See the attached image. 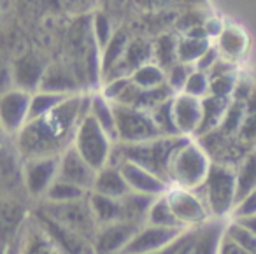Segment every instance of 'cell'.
Returning <instances> with one entry per match:
<instances>
[{"label":"cell","mask_w":256,"mask_h":254,"mask_svg":"<svg viewBox=\"0 0 256 254\" xmlns=\"http://www.w3.org/2000/svg\"><path fill=\"white\" fill-rule=\"evenodd\" d=\"M190 137H158L140 144H116L114 160H126L151 170L168 182V165L178 148ZM110 162V163H112Z\"/></svg>","instance_id":"6da1fadb"},{"label":"cell","mask_w":256,"mask_h":254,"mask_svg":"<svg viewBox=\"0 0 256 254\" xmlns=\"http://www.w3.org/2000/svg\"><path fill=\"white\" fill-rule=\"evenodd\" d=\"M209 154L204 151L196 138H186L174 152L168 165V184L170 188L198 190L210 170Z\"/></svg>","instance_id":"7a4b0ae2"},{"label":"cell","mask_w":256,"mask_h":254,"mask_svg":"<svg viewBox=\"0 0 256 254\" xmlns=\"http://www.w3.org/2000/svg\"><path fill=\"white\" fill-rule=\"evenodd\" d=\"M212 219L228 221L237 202V177L235 166L212 163L204 184L198 188Z\"/></svg>","instance_id":"3957f363"},{"label":"cell","mask_w":256,"mask_h":254,"mask_svg":"<svg viewBox=\"0 0 256 254\" xmlns=\"http://www.w3.org/2000/svg\"><path fill=\"white\" fill-rule=\"evenodd\" d=\"M70 146L86 163H90L98 172L100 168H104L112 162L116 142L88 114L79 123Z\"/></svg>","instance_id":"277c9868"},{"label":"cell","mask_w":256,"mask_h":254,"mask_svg":"<svg viewBox=\"0 0 256 254\" xmlns=\"http://www.w3.org/2000/svg\"><path fill=\"white\" fill-rule=\"evenodd\" d=\"M88 196L82 200L67 202V204H37V207L46 212L50 218H53L54 221L64 224L65 228L72 230L93 242L96 232H98V224L93 218Z\"/></svg>","instance_id":"5b68a950"},{"label":"cell","mask_w":256,"mask_h":254,"mask_svg":"<svg viewBox=\"0 0 256 254\" xmlns=\"http://www.w3.org/2000/svg\"><path fill=\"white\" fill-rule=\"evenodd\" d=\"M116 110V134L118 144H140L164 137L154 124L150 112L137 107L114 106Z\"/></svg>","instance_id":"8992f818"},{"label":"cell","mask_w":256,"mask_h":254,"mask_svg":"<svg viewBox=\"0 0 256 254\" xmlns=\"http://www.w3.org/2000/svg\"><path fill=\"white\" fill-rule=\"evenodd\" d=\"M58 163H60V156L25 160V163H23V186H25L26 200L32 205L40 204L51 184L58 179Z\"/></svg>","instance_id":"52a82bcc"},{"label":"cell","mask_w":256,"mask_h":254,"mask_svg":"<svg viewBox=\"0 0 256 254\" xmlns=\"http://www.w3.org/2000/svg\"><path fill=\"white\" fill-rule=\"evenodd\" d=\"M167 200L174 212L178 222L184 230H193L206 224L212 219L202 194L196 190H182V188H170L167 191Z\"/></svg>","instance_id":"ba28073f"},{"label":"cell","mask_w":256,"mask_h":254,"mask_svg":"<svg viewBox=\"0 0 256 254\" xmlns=\"http://www.w3.org/2000/svg\"><path fill=\"white\" fill-rule=\"evenodd\" d=\"M23 163L25 160L18 152L12 138H2L0 140V194L2 196L26 200L25 186H23Z\"/></svg>","instance_id":"9c48e42d"},{"label":"cell","mask_w":256,"mask_h":254,"mask_svg":"<svg viewBox=\"0 0 256 254\" xmlns=\"http://www.w3.org/2000/svg\"><path fill=\"white\" fill-rule=\"evenodd\" d=\"M32 218L64 254H95L92 240L65 228L64 224H60L53 218H50L46 212L40 210L37 205L32 207Z\"/></svg>","instance_id":"30bf717a"},{"label":"cell","mask_w":256,"mask_h":254,"mask_svg":"<svg viewBox=\"0 0 256 254\" xmlns=\"http://www.w3.org/2000/svg\"><path fill=\"white\" fill-rule=\"evenodd\" d=\"M32 93L11 88L0 95V132L6 137H16L30 120Z\"/></svg>","instance_id":"8fae6325"},{"label":"cell","mask_w":256,"mask_h":254,"mask_svg":"<svg viewBox=\"0 0 256 254\" xmlns=\"http://www.w3.org/2000/svg\"><path fill=\"white\" fill-rule=\"evenodd\" d=\"M224 224L223 219H210L198 228L186 230L179 238L176 254H220Z\"/></svg>","instance_id":"7c38bea8"},{"label":"cell","mask_w":256,"mask_h":254,"mask_svg":"<svg viewBox=\"0 0 256 254\" xmlns=\"http://www.w3.org/2000/svg\"><path fill=\"white\" fill-rule=\"evenodd\" d=\"M186 230L181 228H165L156 224H144L139 226L134 238L126 246V249L121 254H154L162 252L167 247L174 246Z\"/></svg>","instance_id":"4fadbf2b"},{"label":"cell","mask_w":256,"mask_h":254,"mask_svg":"<svg viewBox=\"0 0 256 254\" xmlns=\"http://www.w3.org/2000/svg\"><path fill=\"white\" fill-rule=\"evenodd\" d=\"M112 163H116L120 166L121 174H123L124 180L128 184V190L132 191V193L156 198L170 190V184L167 180L162 179L160 176H156L151 170L137 165V163L126 162V160H114Z\"/></svg>","instance_id":"5bb4252c"},{"label":"cell","mask_w":256,"mask_h":254,"mask_svg":"<svg viewBox=\"0 0 256 254\" xmlns=\"http://www.w3.org/2000/svg\"><path fill=\"white\" fill-rule=\"evenodd\" d=\"M6 254H64L34 221L32 214L18 236L6 246Z\"/></svg>","instance_id":"9a60e30c"},{"label":"cell","mask_w":256,"mask_h":254,"mask_svg":"<svg viewBox=\"0 0 256 254\" xmlns=\"http://www.w3.org/2000/svg\"><path fill=\"white\" fill-rule=\"evenodd\" d=\"M139 226L140 224L128 221H118L112 224L100 226L93 238L95 254H121L134 238Z\"/></svg>","instance_id":"2e32d148"},{"label":"cell","mask_w":256,"mask_h":254,"mask_svg":"<svg viewBox=\"0 0 256 254\" xmlns=\"http://www.w3.org/2000/svg\"><path fill=\"white\" fill-rule=\"evenodd\" d=\"M48 65L50 64L37 53H25L16 58V60H12V82H14V88H20L28 93L39 92Z\"/></svg>","instance_id":"e0dca14e"},{"label":"cell","mask_w":256,"mask_h":254,"mask_svg":"<svg viewBox=\"0 0 256 254\" xmlns=\"http://www.w3.org/2000/svg\"><path fill=\"white\" fill-rule=\"evenodd\" d=\"M58 177L67 180V182H72L76 186L82 188L88 193H92L93 182H95V177H96V170L90 163H86L78 154V151L70 146V148H67L60 154Z\"/></svg>","instance_id":"ac0fdd59"},{"label":"cell","mask_w":256,"mask_h":254,"mask_svg":"<svg viewBox=\"0 0 256 254\" xmlns=\"http://www.w3.org/2000/svg\"><path fill=\"white\" fill-rule=\"evenodd\" d=\"M172 114L179 135L195 138L202 121V100L186 93H178L172 98Z\"/></svg>","instance_id":"d6986e66"},{"label":"cell","mask_w":256,"mask_h":254,"mask_svg":"<svg viewBox=\"0 0 256 254\" xmlns=\"http://www.w3.org/2000/svg\"><path fill=\"white\" fill-rule=\"evenodd\" d=\"M39 92L58 93V95H78L88 93L68 64H50L44 72Z\"/></svg>","instance_id":"ffe728a7"},{"label":"cell","mask_w":256,"mask_h":254,"mask_svg":"<svg viewBox=\"0 0 256 254\" xmlns=\"http://www.w3.org/2000/svg\"><path fill=\"white\" fill-rule=\"evenodd\" d=\"M92 193L104 194V196L109 198H118V200L130 193L126 180H124L123 174H121L120 166L116 163H109L107 166H104V168H100L96 172Z\"/></svg>","instance_id":"44dd1931"},{"label":"cell","mask_w":256,"mask_h":254,"mask_svg":"<svg viewBox=\"0 0 256 254\" xmlns=\"http://www.w3.org/2000/svg\"><path fill=\"white\" fill-rule=\"evenodd\" d=\"M214 46H216L218 53H220V56L223 60L235 64L238 58H242L246 54L249 40L242 28H238V26H224Z\"/></svg>","instance_id":"7402d4cb"},{"label":"cell","mask_w":256,"mask_h":254,"mask_svg":"<svg viewBox=\"0 0 256 254\" xmlns=\"http://www.w3.org/2000/svg\"><path fill=\"white\" fill-rule=\"evenodd\" d=\"M228 106H230V98H220V96L212 95H207L206 98H202V121H200L195 138L220 130Z\"/></svg>","instance_id":"603a6c76"},{"label":"cell","mask_w":256,"mask_h":254,"mask_svg":"<svg viewBox=\"0 0 256 254\" xmlns=\"http://www.w3.org/2000/svg\"><path fill=\"white\" fill-rule=\"evenodd\" d=\"M88 202L98 228L106 224H112V222L118 221H124L123 202H121V198L118 200V198H109V196H104V194L90 193Z\"/></svg>","instance_id":"cb8c5ba5"},{"label":"cell","mask_w":256,"mask_h":254,"mask_svg":"<svg viewBox=\"0 0 256 254\" xmlns=\"http://www.w3.org/2000/svg\"><path fill=\"white\" fill-rule=\"evenodd\" d=\"M90 116L109 134V137L118 144V134H116V110L114 104L109 102L102 93L93 92L90 95Z\"/></svg>","instance_id":"d4e9b609"},{"label":"cell","mask_w":256,"mask_h":254,"mask_svg":"<svg viewBox=\"0 0 256 254\" xmlns=\"http://www.w3.org/2000/svg\"><path fill=\"white\" fill-rule=\"evenodd\" d=\"M153 62V44L144 39H134L128 44V50L124 53L123 64L118 72V78L121 76H130L134 70H137L142 65Z\"/></svg>","instance_id":"484cf974"},{"label":"cell","mask_w":256,"mask_h":254,"mask_svg":"<svg viewBox=\"0 0 256 254\" xmlns=\"http://www.w3.org/2000/svg\"><path fill=\"white\" fill-rule=\"evenodd\" d=\"M235 177H237V202L256 191V149L249 151L235 166Z\"/></svg>","instance_id":"4316f807"},{"label":"cell","mask_w":256,"mask_h":254,"mask_svg":"<svg viewBox=\"0 0 256 254\" xmlns=\"http://www.w3.org/2000/svg\"><path fill=\"white\" fill-rule=\"evenodd\" d=\"M210 46H212V40L207 37L181 36L178 39V62L195 67V64Z\"/></svg>","instance_id":"83f0119b"},{"label":"cell","mask_w":256,"mask_h":254,"mask_svg":"<svg viewBox=\"0 0 256 254\" xmlns=\"http://www.w3.org/2000/svg\"><path fill=\"white\" fill-rule=\"evenodd\" d=\"M88 191L82 190V188L76 186L72 182L60 179L58 177L51 188L48 190L46 196L40 204H67V202H76V200H82V198L88 196Z\"/></svg>","instance_id":"f1b7e54d"},{"label":"cell","mask_w":256,"mask_h":254,"mask_svg":"<svg viewBox=\"0 0 256 254\" xmlns=\"http://www.w3.org/2000/svg\"><path fill=\"white\" fill-rule=\"evenodd\" d=\"M130 79L132 82L140 90H153L158 88V86L167 84V72L156 65L154 62H150V64L142 65L137 70H134L130 74Z\"/></svg>","instance_id":"f546056e"},{"label":"cell","mask_w":256,"mask_h":254,"mask_svg":"<svg viewBox=\"0 0 256 254\" xmlns=\"http://www.w3.org/2000/svg\"><path fill=\"white\" fill-rule=\"evenodd\" d=\"M148 224H156V226H165V228H181L184 230L176 219L174 212L170 208V204L167 200V193L162 194V196H156L153 200L150 207V212H148L146 218Z\"/></svg>","instance_id":"4dcf8cb0"},{"label":"cell","mask_w":256,"mask_h":254,"mask_svg":"<svg viewBox=\"0 0 256 254\" xmlns=\"http://www.w3.org/2000/svg\"><path fill=\"white\" fill-rule=\"evenodd\" d=\"M178 39L174 36H162L153 44V62L160 65L165 72L174 67L178 62Z\"/></svg>","instance_id":"1f68e13d"},{"label":"cell","mask_w":256,"mask_h":254,"mask_svg":"<svg viewBox=\"0 0 256 254\" xmlns=\"http://www.w3.org/2000/svg\"><path fill=\"white\" fill-rule=\"evenodd\" d=\"M67 96H70V95H58V93H50V92L32 93V100H30V120L46 118L48 114L53 112Z\"/></svg>","instance_id":"d6a6232c"},{"label":"cell","mask_w":256,"mask_h":254,"mask_svg":"<svg viewBox=\"0 0 256 254\" xmlns=\"http://www.w3.org/2000/svg\"><path fill=\"white\" fill-rule=\"evenodd\" d=\"M151 118H153L154 124L156 128L160 130V134L164 137H181L176 128V123H174V114H172V98L168 102L162 104L158 106L156 109L150 110Z\"/></svg>","instance_id":"836d02e7"},{"label":"cell","mask_w":256,"mask_h":254,"mask_svg":"<svg viewBox=\"0 0 256 254\" xmlns=\"http://www.w3.org/2000/svg\"><path fill=\"white\" fill-rule=\"evenodd\" d=\"M224 235L228 238H232L234 242H237L240 247H244L246 250L256 254V235L252 232H249L244 224H240L238 221L228 219L224 224Z\"/></svg>","instance_id":"e575fe53"},{"label":"cell","mask_w":256,"mask_h":254,"mask_svg":"<svg viewBox=\"0 0 256 254\" xmlns=\"http://www.w3.org/2000/svg\"><path fill=\"white\" fill-rule=\"evenodd\" d=\"M209 95L220 96V98H230L234 96V92L237 88V72H228V74H220L209 78Z\"/></svg>","instance_id":"d590c367"},{"label":"cell","mask_w":256,"mask_h":254,"mask_svg":"<svg viewBox=\"0 0 256 254\" xmlns=\"http://www.w3.org/2000/svg\"><path fill=\"white\" fill-rule=\"evenodd\" d=\"M92 34L95 42L98 44V48L104 50L109 44V40L112 39L116 30H114L112 22H110L109 16H106L104 12H95L92 16Z\"/></svg>","instance_id":"8d00e7d4"},{"label":"cell","mask_w":256,"mask_h":254,"mask_svg":"<svg viewBox=\"0 0 256 254\" xmlns=\"http://www.w3.org/2000/svg\"><path fill=\"white\" fill-rule=\"evenodd\" d=\"M209 82H210L209 81V74L193 68L192 74H190V78H188V81H186L182 93L202 100V98H206V96L209 95Z\"/></svg>","instance_id":"74e56055"},{"label":"cell","mask_w":256,"mask_h":254,"mask_svg":"<svg viewBox=\"0 0 256 254\" xmlns=\"http://www.w3.org/2000/svg\"><path fill=\"white\" fill-rule=\"evenodd\" d=\"M195 67L192 65H184V64H176L174 67H170L167 70V84L172 88V92L178 95V93H182L184 90V84L188 81L190 74Z\"/></svg>","instance_id":"f35d334b"},{"label":"cell","mask_w":256,"mask_h":254,"mask_svg":"<svg viewBox=\"0 0 256 254\" xmlns=\"http://www.w3.org/2000/svg\"><path fill=\"white\" fill-rule=\"evenodd\" d=\"M251 216H256V191L249 193L248 196L240 198L235 204L230 219H244V218H251Z\"/></svg>","instance_id":"ab89813d"},{"label":"cell","mask_w":256,"mask_h":254,"mask_svg":"<svg viewBox=\"0 0 256 254\" xmlns=\"http://www.w3.org/2000/svg\"><path fill=\"white\" fill-rule=\"evenodd\" d=\"M220 254H252V252L246 250L244 247H240L237 242L228 238L223 233V238H221V244H220Z\"/></svg>","instance_id":"60d3db41"},{"label":"cell","mask_w":256,"mask_h":254,"mask_svg":"<svg viewBox=\"0 0 256 254\" xmlns=\"http://www.w3.org/2000/svg\"><path fill=\"white\" fill-rule=\"evenodd\" d=\"M62 2L70 11H84V6H88L90 0H62Z\"/></svg>","instance_id":"b9f144b4"},{"label":"cell","mask_w":256,"mask_h":254,"mask_svg":"<svg viewBox=\"0 0 256 254\" xmlns=\"http://www.w3.org/2000/svg\"><path fill=\"white\" fill-rule=\"evenodd\" d=\"M234 221H238L240 224H244L249 232H252L256 235V216H251V218H244V219H234Z\"/></svg>","instance_id":"7bdbcfd3"},{"label":"cell","mask_w":256,"mask_h":254,"mask_svg":"<svg viewBox=\"0 0 256 254\" xmlns=\"http://www.w3.org/2000/svg\"><path fill=\"white\" fill-rule=\"evenodd\" d=\"M182 236V235H181ZM179 242V240H178ZM178 242L174 244V246H170V247H167L165 250H162V252H154V254H176V249H178Z\"/></svg>","instance_id":"ee69618b"},{"label":"cell","mask_w":256,"mask_h":254,"mask_svg":"<svg viewBox=\"0 0 256 254\" xmlns=\"http://www.w3.org/2000/svg\"><path fill=\"white\" fill-rule=\"evenodd\" d=\"M2 11H4V0H0V20H2Z\"/></svg>","instance_id":"f6af8a7d"},{"label":"cell","mask_w":256,"mask_h":254,"mask_svg":"<svg viewBox=\"0 0 256 254\" xmlns=\"http://www.w3.org/2000/svg\"><path fill=\"white\" fill-rule=\"evenodd\" d=\"M4 137H6V135L2 134V132H0V140H2V138H4Z\"/></svg>","instance_id":"bcb514c9"}]
</instances>
